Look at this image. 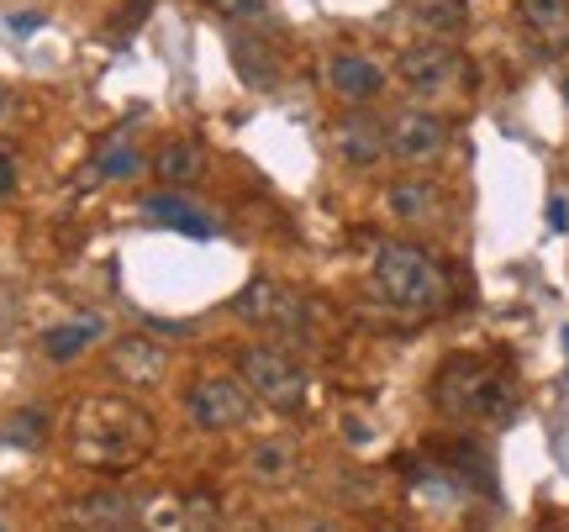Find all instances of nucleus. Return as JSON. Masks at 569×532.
I'll return each instance as SVG.
<instances>
[{
    "mask_svg": "<svg viewBox=\"0 0 569 532\" xmlns=\"http://www.w3.org/2000/svg\"><path fill=\"white\" fill-rule=\"evenodd\" d=\"M153 443H159V422L127 395H84L74 406L69 449L84 470L132 474L138 464H148Z\"/></svg>",
    "mask_w": 569,
    "mask_h": 532,
    "instance_id": "1",
    "label": "nucleus"
},
{
    "mask_svg": "<svg viewBox=\"0 0 569 532\" xmlns=\"http://www.w3.org/2000/svg\"><path fill=\"white\" fill-rule=\"evenodd\" d=\"M432 406L453 422H507L517 411V385L480 353H453L432 380Z\"/></svg>",
    "mask_w": 569,
    "mask_h": 532,
    "instance_id": "2",
    "label": "nucleus"
},
{
    "mask_svg": "<svg viewBox=\"0 0 569 532\" xmlns=\"http://www.w3.org/2000/svg\"><path fill=\"white\" fill-rule=\"evenodd\" d=\"M375 290L380 301L411 317H432L448 307V274L443 264L417 243H380L375 248Z\"/></svg>",
    "mask_w": 569,
    "mask_h": 532,
    "instance_id": "3",
    "label": "nucleus"
},
{
    "mask_svg": "<svg viewBox=\"0 0 569 532\" xmlns=\"http://www.w3.org/2000/svg\"><path fill=\"white\" fill-rule=\"evenodd\" d=\"M184 411H190V422L196 428H211V432H232V428H248L253 422V390L243 380H232V374H201L196 385L184 390Z\"/></svg>",
    "mask_w": 569,
    "mask_h": 532,
    "instance_id": "4",
    "label": "nucleus"
},
{
    "mask_svg": "<svg viewBox=\"0 0 569 532\" xmlns=\"http://www.w3.org/2000/svg\"><path fill=\"white\" fill-rule=\"evenodd\" d=\"M243 385L253 390V401H264L274 411H301L306 369L284 349H243Z\"/></svg>",
    "mask_w": 569,
    "mask_h": 532,
    "instance_id": "5",
    "label": "nucleus"
},
{
    "mask_svg": "<svg viewBox=\"0 0 569 532\" xmlns=\"http://www.w3.org/2000/svg\"><path fill=\"white\" fill-rule=\"evenodd\" d=\"M232 311H238L243 322H253V328H274V332H306L311 328L306 295L274 285V280H253V285H243V295L232 301Z\"/></svg>",
    "mask_w": 569,
    "mask_h": 532,
    "instance_id": "6",
    "label": "nucleus"
},
{
    "mask_svg": "<svg viewBox=\"0 0 569 532\" xmlns=\"http://www.w3.org/2000/svg\"><path fill=\"white\" fill-rule=\"evenodd\" d=\"M396 74L411 96H443L465 80V59L448 48V42H411L407 53L396 59Z\"/></svg>",
    "mask_w": 569,
    "mask_h": 532,
    "instance_id": "7",
    "label": "nucleus"
},
{
    "mask_svg": "<svg viewBox=\"0 0 569 532\" xmlns=\"http://www.w3.org/2000/svg\"><path fill=\"white\" fill-rule=\"evenodd\" d=\"M142 532H217V501L211 495L159 491L138 506Z\"/></svg>",
    "mask_w": 569,
    "mask_h": 532,
    "instance_id": "8",
    "label": "nucleus"
},
{
    "mask_svg": "<svg viewBox=\"0 0 569 532\" xmlns=\"http://www.w3.org/2000/svg\"><path fill=\"white\" fill-rule=\"evenodd\" d=\"M327 143L348 169H369L390 153V127L380 117H369V111H343L332 122V132H327Z\"/></svg>",
    "mask_w": 569,
    "mask_h": 532,
    "instance_id": "9",
    "label": "nucleus"
},
{
    "mask_svg": "<svg viewBox=\"0 0 569 532\" xmlns=\"http://www.w3.org/2000/svg\"><path fill=\"white\" fill-rule=\"evenodd\" d=\"M443 143H448V122L432 117V111H401L390 122V153L401 164H427V159L443 153Z\"/></svg>",
    "mask_w": 569,
    "mask_h": 532,
    "instance_id": "10",
    "label": "nucleus"
},
{
    "mask_svg": "<svg viewBox=\"0 0 569 532\" xmlns=\"http://www.w3.org/2000/svg\"><path fill=\"white\" fill-rule=\"evenodd\" d=\"M327 90L359 111V106H369L386 90V69L375 59H365V53H332L327 59Z\"/></svg>",
    "mask_w": 569,
    "mask_h": 532,
    "instance_id": "11",
    "label": "nucleus"
},
{
    "mask_svg": "<svg viewBox=\"0 0 569 532\" xmlns=\"http://www.w3.org/2000/svg\"><path fill=\"white\" fill-rule=\"evenodd\" d=\"M386 211L407 227H432V222H443L448 195L432 180H396L386 190Z\"/></svg>",
    "mask_w": 569,
    "mask_h": 532,
    "instance_id": "12",
    "label": "nucleus"
},
{
    "mask_svg": "<svg viewBox=\"0 0 569 532\" xmlns=\"http://www.w3.org/2000/svg\"><path fill=\"white\" fill-rule=\"evenodd\" d=\"M296 470H301V449L290 438H259L243 453V474L259 485H284V480H296Z\"/></svg>",
    "mask_w": 569,
    "mask_h": 532,
    "instance_id": "13",
    "label": "nucleus"
},
{
    "mask_svg": "<svg viewBox=\"0 0 569 532\" xmlns=\"http://www.w3.org/2000/svg\"><path fill=\"white\" fill-rule=\"evenodd\" d=\"M163 369H169V359H163V349L153 338H122L111 349V374L127 380V385H159Z\"/></svg>",
    "mask_w": 569,
    "mask_h": 532,
    "instance_id": "14",
    "label": "nucleus"
},
{
    "mask_svg": "<svg viewBox=\"0 0 569 532\" xmlns=\"http://www.w3.org/2000/svg\"><path fill=\"white\" fill-rule=\"evenodd\" d=\"M142 217H148V222H159V227H169V232H184V238H217V222L206 217L201 205H190L184 195H174V190L148 195V201H142Z\"/></svg>",
    "mask_w": 569,
    "mask_h": 532,
    "instance_id": "15",
    "label": "nucleus"
},
{
    "mask_svg": "<svg viewBox=\"0 0 569 532\" xmlns=\"http://www.w3.org/2000/svg\"><path fill=\"white\" fill-rule=\"evenodd\" d=\"M74 522H80V528H96V532H127L138 522V512H132L127 495L96 491V495H80V501H74Z\"/></svg>",
    "mask_w": 569,
    "mask_h": 532,
    "instance_id": "16",
    "label": "nucleus"
},
{
    "mask_svg": "<svg viewBox=\"0 0 569 532\" xmlns=\"http://www.w3.org/2000/svg\"><path fill=\"white\" fill-rule=\"evenodd\" d=\"M153 169H159V180H163V184L184 190V184H196V180L206 174V148L196 143V138H169V143L159 148Z\"/></svg>",
    "mask_w": 569,
    "mask_h": 532,
    "instance_id": "17",
    "label": "nucleus"
},
{
    "mask_svg": "<svg viewBox=\"0 0 569 532\" xmlns=\"http://www.w3.org/2000/svg\"><path fill=\"white\" fill-rule=\"evenodd\" d=\"M90 169H96L101 180H132V174L142 169V153L132 148V127H117V132L96 148V164Z\"/></svg>",
    "mask_w": 569,
    "mask_h": 532,
    "instance_id": "18",
    "label": "nucleus"
},
{
    "mask_svg": "<svg viewBox=\"0 0 569 532\" xmlns=\"http://www.w3.org/2000/svg\"><path fill=\"white\" fill-rule=\"evenodd\" d=\"M517 11L549 48H565L569 42V0H517Z\"/></svg>",
    "mask_w": 569,
    "mask_h": 532,
    "instance_id": "19",
    "label": "nucleus"
},
{
    "mask_svg": "<svg viewBox=\"0 0 569 532\" xmlns=\"http://www.w3.org/2000/svg\"><path fill=\"white\" fill-rule=\"evenodd\" d=\"M96 338H101V322H96V317H80V322H63V328H48V332H42V353L63 364V359H74V353L90 349Z\"/></svg>",
    "mask_w": 569,
    "mask_h": 532,
    "instance_id": "20",
    "label": "nucleus"
},
{
    "mask_svg": "<svg viewBox=\"0 0 569 532\" xmlns=\"http://www.w3.org/2000/svg\"><path fill=\"white\" fill-rule=\"evenodd\" d=\"M411 17L422 21L427 32H453L469 21V0H411Z\"/></svg>",
    "mask_w": 569,
    "mask_h": 532,
    "instance_id": "21",
    "label": "nucleus"
},
{
    "mask_svg": "<svg viewBox=\"0 0 569 532\" xmlns=\"http://www.w3.org/2000/svg\"><path fill=\"white\" fill-rule=\"evenodd\" d=\"M232 59H238V69L253 80V90H274V59L264 53L259 38H238L232 42Z\"/></svg>",
    "mask_w": 569,
    "mask_h": 532,
    "instance_id": "22",
    "label": "nucleus"
},
{
    "mask_svg": "<svg viewBox=\"0 0 569 532\" xmlns=\"http://www.w3.org/2000/svg\"><path fill=\"white\" fill-rule=\"evenodd\" d=\"M6 443H21V449H38L42 438H48V411H17L6 428H0Z\"/></svg>",
    "mask_w": 569,
    "mask_h": 532,
    "instance_id": "23",
    "label": "nucleus"
},
{
    "mask_svg": "<svg viewBox=\"0 0 569 532\" xmlns=\"http://www.w3.org/2000/svg\"><path fill=\"white\" fill-rule=\"evenodd\" d=\"M217 17H227V21H264L269 17V6L264 0H206Z\"/></svg>",
    "mask_w": 569,
    "mask_h": 532,
    "instance_id": "24",
    "label": "nucleus"
},
{
    "mask_svg": "<svg viewBox=\"0 0 569 532\" xmlns=\"http://www.w3.org/2000/svg\"><path fill=\"white\" fill-rule=\"evenodd\" d=\"M148 11H153V0H127L122 11L111 17V38H132L142 21H148Z\"/></svg>",
    "mask_w": 569,
    "mask_h": 532,
    "instance_id": "25",
    "label": "nucleus"
},
{
    "mask_svg": "<svg viewBox=\"0 0 569 532\" xmlns=\"http://www.w3.org/2000/svg\"><path fill=\"white\" fill-rule=\"evenodd\" d=\"M11 190H17V159H11V153H0V201H6Z\"/></svg>",
    "mask_w": 569,
    "mask_h": 532,
    "instance_id": "26",
    "label": "nucleus"
},
{
    "mask_svg": "<svg viewBox=\"0 0 569 532\" xmlns=\"http://www.w3.org/2000/svg\"><path fill=\"white\" fill-rule=\"evenodd\" d=\"M549 227H553V232H565V227H569V205L559 201V195L549 201Z\"/></svg>",
    "mask_w": 569,
    "mask_h": 532,
    "instance_id": "27",
    "label": "nucleus"
},
{
    "mask_svg": "<svg viewBox=\"0 0 569 532\" xmlns=\"http://www.w3.org/2000/svg\"><path fill=\"white\" fill-rule=\"evenodd\" d=\"M11 111H17V101H11V90L0 84V122H11Z\"/></svg>",
    "mask_w": 569,
    "mask_h": 532,
    "instance_id": "28",
    "label": "nucleus"
},
{
    "mask_svg": "<svg viewBox=\"0 0 569 532\" xmlns=\"http://www.w3.org/2000/svg\"><path fill=\"white\" fill-rule=\"evenodd\" d=\"M11 27H17V32H38L42 17H11Z\"/></svg>",
    "mask_w": 569,
    "mask_h": 532,
    "instance_id": "29",
    "label": "nucleus"
},
{
    "mask_svg": "<svg viewBox=\"0 0 569 532\" xmlns=\"http://www.w3.org/2000/svg\"><path fill=\"white\" fill-rule=\"evenodd\" d=\"M380 532H411V528H380Z\"/></svg>",
    "mask_w": 569,
    "mask_h": 532,
    "instance_id": "30",
    "label": "nucleus"
},
{
    "mask_svg": "<svg viewBox=\"0 0 569 532\" xmlns=\"http://www.w3.org/2000/svg\"><path fill=\"white\" fill-rule=\"evenodd\" d=\"M243 532H264V528H253V522H248V528H243Z\"/></svg>",
    "mask_w": 569,
    "mask_h": 532,
    "instance_id": "31",
    "label": "nucleus"
},
{
    "mask_svg": "<svg viewBox=\"0 0 569 532\" xmlns=\"http://www.w3.org/2000/svg\"><path fill=\"white\" fill-rule=\"evenodd\" d=\"M565 353H569V328H565Z\"/></svg>",
    "mask_w": 569,
    "mask_h": 532,
    "instance_id": "32",
    "label": "nucleus"
},
{
    "mask_svg": "<svg viewBox=\"0 0 569 532\" xmlns=\"http://www.w3.org/2000/svg\"><path fill=\"white\" fill-rule=\"evenodd\" d=\"M565 101H569V80H565Z\"/></svg>",
    "mask_w": 569,
    "mask_h": 532,
    "instance_id": "33",
    "label": "nucleus"
}]
</instances>
